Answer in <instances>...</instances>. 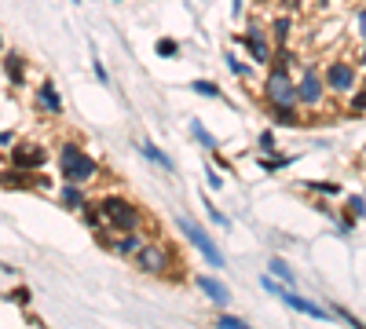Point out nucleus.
Listing matches in <instances>:
<instances>
[{
  "label": "nucleus",
  "mask_w": 366,
  "mask_h": 329,
  "mask_svg": "<svg viewBox=\"0 0 366 329\" xmlns=\"http://www.w3.org/2000/svg\"><path fill=\"white\" fill-rule=\"evenodd\" d=\"M99 212H103V223L114 230H139L143 227V209L136 205V202H129V197H121V194H106V197H99Z\"/></svg>",
  "instance_id": "nucleus-1"
},
{
  "label": "nucleus",
  "mask_w": 366,
  "mask_h": 329,
  "mask_svg": "<svg viewBox=\"0 0 366 329\" xmlns=\"http://www.w3.org/2000/svg\"><path fill=\"white\" fill-rule=\"evenodd\" d=\"M260 286H264V293L279 296V300H282L286 307H290V311H297V315H308V318H315V322H326V318H333V315H330V307H323V304L308 300V296H300L293 286L279 282L275 274H264V278H260Z\"/></svg>",
  "instance_id": "nucleus-2"
},
{
  "label": "nucleus",
  "mask_w": 366,
  "mask_h": 329,
  "mask_svg": "<svg viewBox=\"0 0 366 329\" xmlns=\"http://www.w3.org/2000/svg\"><path fill=\"white\" fill-rule=\"evenodd\" d=\"M132 263H136L139 274H150V278H165L180 267L172 245H165V241H143V249L132 256Z\"/></svg>",
  "instance_id": "nucleus-3"
},
{
  "label": "nucleus",
  "mask_w": 366,
  "mask_h": 329,
  "mask_svg": "<svg viewBox=\"0 0 366 329\" xmlns=\"http://www.w3.org/2000/svg\"><path fill=\"white\" fill-rule=\"evenodd\" d=\"M59 169H62V179L66 183H92L95 176H99V161H95L92 154H85L77 143H66L59 150Z\"/></svg>",
  "instance_id": "nucleus-4"
},
{
  "label": "nucleus",
  "mask_w": 366,
  "mask_h": 329,
  "mask_svg": "<svg viewBox=\"0 0 366 329\" xmlns=\"http://www.w3.org/2000/svg\"><path fill=\"white\" fill-rule=\"evenodd\" d=\"M176 227H180V234L205 256V263H209V267H227V260H224V253H220V245L213 241V234H209V230H205L202 223H195L190 216H180Z\"/></svg>",
  "instance_id": "nucleus-5"
},
{
  "label": "nucleus",
  "mask_w": 366,
  "mask_h": 329,
  "mask_svg": "<svg viewBox=\"0 0 366 329\" xmlns=\"http://www.w3.org/2000/svg\"><path fill=\"white\" fill-rule=\"evenodd\" d=\"M323 80L330 95H352L359 88V70L352 59H330L323 70Z\"/></svg>",
  "instance_id": "nucleus-6"
},
{
  "label": "nucleus",
  "mask_w": 366,
  "mask_h": 329,
  "mask_svg": "<svg viewBox=\"0 0 366 329\" xmlns=\"http://www.w3.org/2000/svg\"><path fill=\"white\" fill-rule=\"evenodd\" d=\"M238 44L249 52V59L257 66H272V55H275V44H272V33H267L260 22H249L242 33H238Z\"/></svg>",
  "instance_id": "nucleus-7"
},
{
  "label": "nucleus",
  "mask_w": 366,
  "mask_h": 329,
  "mask_svg": "<svg viewBox=\"0 0 366 329\" xmlns=\"http://www.w3.org/2000/svg\"><path fill=\"white\" fill-rule=\"evenodd\" d=\"M264 103H267V106L297 103V80L290 77V70H275V66H267V77H264Z\"/></svg>",
  "instance_id": "nucleus-8"
},
{
  "label": "nucleus",
  "mask_w": 366,
  "mask_h": 329,
  "mask_svg": "<svg viewBox=\"0 0 366 329\" xmlns=\"http://www.w3.org/2000/svg\"><path fill=\"white\" fill-rule=\"evenodd\" d=\"M326 80H323V70H315V66H308L304 74H300L297 80V103L300 106H308V110H319L326 106Z\"/></svg>",
  "instance_id": "nucleus-9"
},
{
  "label": "nucleus",
  "mask_w": 366,
  "mask_h": 329,
  "mask_svg": "<svg viewBox=\"0 0 366 329\" xmlns=\"http://www.w3.org/2000/svg\"><path fill=\"white\" fill-rule=\"evenodd\" d=\"M44 161H48V150H44V146H37V143H19V146L11 150V164L29 169V172H41Z\"/></svg>",
  "instance_id": "nucleus-10"
},
{
  "label": "nucleus",
  "mask_w": 366,
  "mask_h": 329,
  "mask_svg": "<svg viewBox=\"0 0 366 329\" xmlns=\"http://www.w3.org/2000/svg\"><path fill=\"white\" fill-rule=\"evenodd\" d=\"M272 110V125L275 128H304V113H300V103H286V106H267Z\"/></svg>",
  "instance_id": "nucleus-11"
},
{
  "label": "nucleus",
  "mask_w": 366,
  "mask_h": 329,
  "mask_svg": "<svg viewBox=\"0 0 366 329\" xmlns=\"http://www.w3.org/2000/svg\"><path fill=\"white\" fill-rule=\"evenodd\" d=\"M195 286H198L205 296H209V300H213L216 307H224V304L231 300V289H227L224 282H220V278H213V274H198V278H195Z\"/></svg>",
  "instance_id": "nucleus-12"
},
{
  "label": "nucleus",
  "mask_w": 366,
  "mask_h": 329,
  "mask_svg": "<svg viewBox=\"0 0 366 329\" xmlns=\"http://www.w3.org/2000/svg\"><path fill=\"white\" fill-rule=\"evenodd\" d=\"M267 33H272V44H275V48L290 44V41H293V15H290V11L275 15L272 26H267Z\"/></svg>",
  "instance_id": "nucleus-13"
},
{
  "label": "nucleus",
  "mask_w": 366,
  "mask_h": 329,
  "mask_svg": "<svg viewBox=\"0 0 366 329\" xmlns=\"http://www.w3.org/2000/svg\"><path fill=\"white\" fill-rule=\"evenodd\" d=\"M37 106L48 110V113H62V99H59V92H55L52 80H44V85L37 88Z\"/></svg>",
  "instance_id": "nucleus-14"
},
{
  "label": "nucleus",
  "mask_w": 366,
  "mask_h": 329,
  "mask_svg": "<svg viewBox=\"0 0 366 329\" xmlns=\"http://www.w3.org/2000/svg\"><path fill=\"white\" fill-rule=\"evenodd\" d=\"M139 154L147 158V161H154V164H162L165 172H176V161H172V158L162 150V146H157V143H139Z\"/></svg>",
  "instance_id": "nucleus-15"
},
{
  "label": "nucleus",
  "mask_w": 366,
  "mask_h": 329,
  "mask_svg": "<svg viewBox=\"0 0 366 329\" xmlns=\"http://www.w3.org/2000/svg\"><path fill=\"white\" fill-rule=\"evenodd\" d=\"M190 136H195V143L202 146V150H209V154H213V150H220V143H216V136H213V132H209V128H205V125H202L198 118H190Z\"/></svg>",
  "instance_id": "nucleus-16"
},
{
  "label": "nucleus",
  "mask_w": 366,
  "mask_h": 329,
  "mask_svg": "<svg viewBox=\"0 0 366 329\" xmlns=\"http://www.w3.org/2000/svg\"><path fill=\"white\" fill-rule=\"evenodd\" d=\"M59 202H62V209H85L88 197H85L81 183H66V187H62V194H59Z\"/></svg>",
  "instance_id": "nucleus-17"
},
{
  "label": "nucleus",
  "mask_w": 366,
  "mask_h": 329,
  "mask_svg": "<svg viewBox=\"0 0 366 329\" xmlns=\"http://www.w3.org/2000/svg\"><path fill=\"white\" fill-rule=\"evenodd\" d=\"M267 274H275L279 282H286V286H297V274L290 271V263H286L282 256H272V260H267Z\"/></svg>",
  "instance_id": "nucleus-18"
},
{
  "label": "nucleus",
  "mask_w": 366,
  "mask_h": 329,
  "mask_svg": "<svg viewBox=\"0 0 366 329\" xmlns=\"http://www.w3.org/2000/svg\"><path fill=\"white\" fill-rule=\"evenodd\" d=\"M190 92H195V95H205V99H224V88H220L216 80H205V77L190 80Z\"/></svg>",
  "instance_id": "nucleus-19"
},
{
  "label": "nucleus",
  "mask_w": 366,
  "mask_h": 329,
  "mask_svg": "<svg viewBox=\"0 0 366 329\" xmlns=\"http://www.w3.org/2000/svg\"><path fill=\"white\" fill-rule=\"evenodd\" d=\"M308 190H315V194H323V197H341V183L337 179H308Z\"/></svg>",
  "instance_id": "nucleus-20"
},
{
  "label": "nucleus",
  "mask_w": 366,
  "mask_h": 329,
  "mask_svg": "<svg viewBox=\"0 0 366 329\" xmlns=\"http://www.w3.org/2000/svg\"><path fill=\"white\" fill-rule=\"evenodd\" d=\"M272 66H275V70H293V66H297V55H293V48H290V44L275 48V55H272Z\"/></svg>",
  "instance_id": "nucleus-21"
},
{
  "label": "nucleus",
  "mask_w": 366,
  "mask_h": 329,
  "mask_svg": "<svg viewBox=\"0 0 366 329\" xmlns=\"http://www.w3.org/2000/svg\"><path fill=\"white\" fill-rule=\"evenodd\" d=\"M202 209H205V216H209V223H216L220 230H227V227H231V220H227L224 212H220V209L209 202V197H202Z\"/></svg>",
  "instance_id": "nucleus-22"
},
{
  "label": "nucleus",
  "mask_w": 366,
  "mask_h": 329,
  "mask_svg": "<svg viewBox=\"0 0 366 329\" xmlns=\"http://www.w3.org/2000/svg\"><path fill=\"white\" fill-rule=\"evenodd\" d=\"M224 62H227V70H231L234 77H242V80L253 74V66H249V62H242V59H238L234 52H227V55H224Z\"/></svg>",
  "instance_id": "nucleus-23"
},
{
  "label": "nucleus",
  "mask_w": 366,
  "mask_h": 329,
  "mask_svg": "<svg viewBox=\"0 0 366 329\" xmlns=\"http://www.w3.org/2000/svg\"><path fill=\"white\" fill-rule=\"evenodd\" d=\"M348 113H352V118L366 113V85H363V88H356L352 95H348Z\"/></svg>",
  "instance_id": "nucleus-24"
},
{
  "label": "nucleus",
  "mask_w": 366,
  "mask_h": 329,
  "mask_svg": "<svg viewBox=\"0 0 366 329\" xmlns=\"http://www.w3.org/2000/svg\"><path fill=\"white\" fill-rule=\"evenodd\" d=\"M154 52L162 55V59H176V55H180V41H172V37H162V41L154 44Z\"/></svg>",
  "instance_id": "nucleus-25"
},
{
  "label": "nucleus",
  "mask_w": 366,
  "mask_h": 329,
  "mask_svg": "<svg viewBox=\"0 0 366 329\" xmlns=\"http://www.w3.org/2000/svg\"><path fill=\"white\" fill-rule=\"evenodd\" d=\"M257 146L264 154H279V139H275V128H264L260 136H257Z\"/></svg>",
  "instance_id": "nucleus-26"
},
{
  "label": "nucleus",
  "mask_w": 366,
  "mask_h": 329,
  "mask_svg": "<svg viewBox=\"0 0 366 329\" xmlns=\"http://www.w3.org/2000/svg\"><path fill=\"white\" fill-rule=\"evenodd\" d=\"M344 212H352L356 220H366V194H352V197H348Z\"/></svg>",
  "instance_id": "nucleus-27"
},
{
  "label": "nucleus",
  "mask_w": 366,
  "mask_h": 329,
  "mask_svg": "<svg viewBox=\"0 0 366 329\" xmlns=\"http://www.w3.org/2000/svg\"><path fill=\"white\" fill-rule=\"evenodd\" d=\"M216 326H220V329H246L249 322L238 318V315H227V311H220V315H216Z\"/></svg>",
  "instance_id": "nucleus-28"
},
{
  "label": "nucleus",
  "mask_w": 366,
  "mask_h": 329,
  "mask_svg": "<svg viewBox=\"0 0 366 329\" xmlns=\"http://www.w3.org/2000/svg\"><path fill=\"white\" fill-rule=\"evenodd\" d=\"M4 70H8V77H11V80H22L26 66H22V59H19V55H8V59H4Z\"/></svg>",
  "instance_id": "nucleus-29"
},
{
  "label": "nucleus",
  "mask_w": 366,
  "mask_h": 329,
  "mask_svg": "<svg viewBox=\"0 0 366 329\" xmlns=\"http://www.w3.org/2000/svg\"><path fill=\"white\" fill-rule=\"evenodd\" d=\"M330 315H333V318H341L344 326H352V329H359V326H363V322H359V318L352 315V311H344L341 304H333V307H330Z\"/></svg>",
  "instance_id": "nucleus-30"
},
{
  "label": "nucleus",
  "mask_w": 366,
  "mask_h": 329,
  "mask_svg": "<svg viewBox=\"0 0 366 329\" xmlns=\"http://www.w3.org/2000/svg\"><path fill=\"white\" fill-rule=\"evenodd\" d=\"M8 296H11V300L19 304V307H29V289H26V286H15Z\"/></svg>",
  "instance_id": "nucleus-31"
},
{
  "label": "nucleus",
  "mask_w": 366,
  "mask_h": 329,
  "mask_svg": "<svg viewBox=\"0 0 366 329\" xmlns=\"http://www.w3.org/2000/svg\"><path fill=\"white\" fill-rule=\"evenodd\" d=\"M352 227H356V216H352V212H341V216H337V230H341V234H352Z\"/></svg>",
  "instance_id": "nucleus-32"
},
{
  "label": "nucleus",
  "mask_w": 366,
  "mask_h": 329,
  "mask_svg": "<svg viewBox=\"0 0 366 329\" xmlns=\"http://www.w3.org/2000/svg\"><path fill=\"white\" fill-rule=\"evenodd\" d=\"M205 183H209V190H220V187H224V179H220V172L213 169V164L205 169Z\"/></svg>",
  "instance_id": "nucleus-33"
},
{
  "label": "nucleus",
  "mask_w": 366,
  "mask_h": 329,
  "mask_svg": "<svg viewBox=\"0 0 366 329\" xmlns=\"http://www.w3.org/2000/svg\"><path fill=\"white\" fill-rule=\"evenodd\" d=\"M275 4H279L282 11L293 15V11H300V8H308V0H275Z\"/></svg>",
  "instance_id": "nucleus-34"
},
{
  "label": "nucleus",
  "mask_w": 366,
  "mask_h": 329,
  "mask_svg": "<svg viewBox=\"0 0 366 329\" xmlns=\"http://www.w3.org/2000/svg\"><path fill=\"white\" fill-rule=\"evenodd\" d=\"M356 33H359V41H366V8H359V15H356Z\"/></svg>",
  "instance_id": "nucleus-35"
},
{
  "label": "nucleus",
  "mask_w": 366,
  "mask_h": 329,
  "mask_svg": "<svg viewBox=\"0 0 366 329\" xmlns=\"http://www.w3.org/2000/svg\"><path fill=\"white\" fill-rule=\"evenodd\" d=\"M95 77H99V80H103V85H110V74H106V66H103L99 59H95Z\"/></svg>",
  "instance_id": "nucleus-36"
},
{
  "label": "nucleus",
  "mask_w": 366,
  "mask_h": 329,
  "mask_svg": "<svg viewBox=\"0 0 366 329\" xmlns=\"http://www.w3.org/2000/svg\"><path fill=\"white\" fill-rule=\"evenodd\" d=\"M359 66L366 70V41H363V52H359Z\"/></svg>",
  "instance_id": "nucleus-37"
},
{
  "label": "nucleus",
  "mask_w": 366,
  "mask_h": 329,
  "mask_svg": "<svg viewBox=\"0 0 366 329\" xmlns=\"http://www.w3.org/2000/svg\"><path fill=\"white\" fill-rule=\"evenodd\" d=\"M311 4H315V8H326V0H311Z\"/></svg>",
  "instance_id": "nucleus-38"
},
{
  "label": "nucleus",
  "mask_w": 366,
  "mask_h": 329,
  "mask_svg": "<svg viewBox=\"0 0 366 329\" xmlns=\"http://www.w3.org/2000/svg\"><path fill=\"white\" fill-rule=\"evenodd\" d=\"M70 4H81V0H70Z\"/></svg>",
  "instance_id": "nucleus-39"
}]
</instances>
